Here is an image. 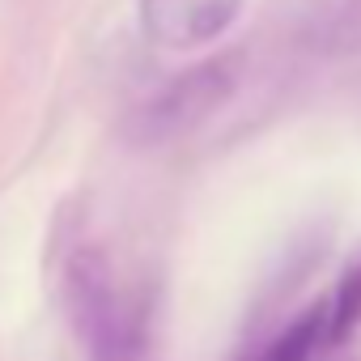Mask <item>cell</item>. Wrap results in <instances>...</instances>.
<instances>
[{
	"label": "cell",
	"instance_id": "obj_1",
	"mask_svg": "<svg viewBox=\"0 0 361 361\" xmlns=\"http://www.w3.org/2000/svg\"><path fill=\"white\" fill-rule=\"evenodd\" d=\"M60 293L85 361H145L149 353L145 298L119 276L115 259L102 247H77L64 259Z\"/></svg>",
	"mask_w": 361,
	"mask_h": 361
},
{
	"label": "cell",
	"instance_id": "obj_2",
	"mask_svg": "<svg viewBox=\"0 0 361 361\" xmlns=\"http://www.w3.org/2000/svg\"><path fill=\"white\" fill-rule=\"evenodd\" d=\"M238 51L213 56L204 64H192L188 73H178L174 81H166L153 98H145L132 119H128V140L136 145H166L174 136H183L192 128H200L204 119H213L234 85H238Z\"/></svg>",
	"mask_w": 361,
	"mask_h": 361
},
{
	"label": "cell",
	"instance_id": "obj_3",
	"mask_svg": "<svg viewBox=\"0 0 361 361\" xmlns=\"http://www.w3.org/2000/svg\"><path fill=\"white\" fill-rule=\"evenodd\" d=\"M361 323V264H353L314 306L285 323L251 361H357L348 340Z\"/></svg>",
	"mask_w": 361,
	"mask_h": 361
},
{
	"label": "cell",
	"instance_id": "obj_4",
	"mask_svg": "<svg viewBox=\"0 0 361 361\" xmlns=\"http://www.w3.org/2000/svg\"><path fill=\"white\" fill-rule=\"evenodd\" d=\"M243 13V0H140V30L161 51H196L221 39Z\"/></svg>",
	"mask_w": 361,
	"mask_h": 361
},
{
	"label": "cell",
	"instance_id": "obj_5",
	"mask_svg": "<svg viewBox=\"0 0 361 361\" xmlns=\"http://www.w3.org/2000/svg\"><path fill=\"white\" fill-rule=\"evenodd\" d=\"M323 35L340 51H361V0H336L323 18Z\"/></svg>",
	"mask_w": 361,
	"mask_h": 361
}]
</instances>
